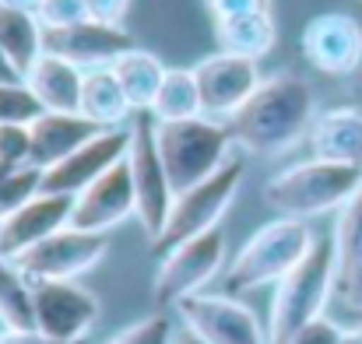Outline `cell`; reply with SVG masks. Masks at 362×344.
Here are the masks:
<instances>
[{
	"mask_svg": "<svg viewBox=\"0 0 362 344\" xmlns=\"http://www.w3.org/2000/svg\"><path fill=\"white\" fill-rule=\"evenodd\" d=\"M362 186L359 165L345 162H327V158H310L299 165H288L274 172L260 197L278 218H320L331 211H341L349 197Z\"/></svg>",
	"mask_w": 362,
	"mask_h": 344,
	"instance_id": "2",
	"label": "cell"
},
{
	"mask_svg": "<svg viewBox=\"0 0 362 344\" xmlns=\"http://www.w3.org/2000/svg\"><path fill=\"white\" fill-rule=\"evenodd\" d=\"M35 331L60 344H81L103 316V302L78 281H32Z\"/></svg>",
	"mask_w": 362,
	"mask_h": 344,
	"instance_id": "10",
	"label": "cell"
},
{
	"mask_svg": "<svg viewBox=\"0 0 362 344\" xmlns=\"http://www.w3.org/2000/svg\"><path fill=\"white\" fill-rule=\"evenodd\" d=\"M0 331H4V327H0Z\"/></svg>",
	"mask_w": 362,
	"mask_h": 344,
	"instance_id": "42",
	"label": "cell"
},
{
	"mask_svg": "<svg viewBox=\"0 0 362 344\" xmlns=\"http://www.w3.org/2000/svg\"><path fill=\"white\" fill-rule=\"evenodd\" d=\"M42 35H46V28L39 25L35 11L0 0V53L18 78H25L35 67V60L46 53Z\"/></svg>",
	"mask_w": 362,
	"mask_h": 344,
	"instance_id": "21",
	"label": "cell"
},
{
	"mask_svg": "<svg viewBox=\"0 0 362 344\" xmlns=\"http://www.w3.org/2000/svg\"><path fill=\"white\" fill-rule=\"evenodd\" d=\"M334 295L341 299V306H349V309L362 313V256L349 267V271L338 274V288H334Z\"/></svg>",
	"mask_w": 362,
	"mask_h": 344,
	"instance_id": "34",
	"label": "cell"
},
{
	"mask_svg": "<svg viewBox=\"0 0 362 344\" xmlns=\"http://www.w3.org/2000/svg\"><path fill=\"white\" fill-rule=\"evenodd\" d=\"M130 148V126H113V130H99L88 144H81L74 155H67L64 162L42 169V190L46 194H67L78 197L88 183H95L106 169H113L117 162L127 158Z\"/></svg>",
	"mask_w": 362,
	"mask_h": 344,
	"instance_id": "15",
	"label": "cell"
},
{
	"mask_svg": "<svg viewBox=\"0 0 362 344\" xmlns=\"http://www.w3.org/2000/svg\"><path fill=\"white\" fill-rule=\"evenodd\" d=\"M106 253H110V235L67 225L42 239L39 246H32L28 253H21L14 263L28 281H78L81 274L99 267Z\"/></svg>",
	"mask_w": 362,
	"mask_h": 344,
	"instance_id": "9",
	"label": "cell"
},
{
	"mask_svg": "<svg viewBox=\"0 0 362 344\" xmlns=\"http://www.w3.org/2000/svg\"><path fill=\"white\" fill-rule=\"evenodd\" d=\"M110 67H113V74H117L120 88L127 92V99H130L134 113H148V109H151V102H155V95H158V85H162V78H165V71H169V67H165L155 53H148V49H141V46L127 49V53L117 57Z\"/></svg>",
	"mask_w": 362,
	"mask_h": 344,
	"instance_id": "23",
	"label": "cell"
},
{
	"mask_svg": "<svg viewBox=\"0 0 362 344\" xmlns=\"http://www.w3.org/2000/svg\"><path fill=\"white\" fill-rule=\"evenodd\" d=\"M35 18L42 28H67L88 18L85 0H35Z\"/></svg>",
	"mask_w": 362,
	"mask_h": 344,
	"instance_id": "31",
	"label": "cell"
},
{
	"mask_svg": "<svg viewBox=\"0 0 362 344\" xmlns=\"http://www.w3.org/2000/svg\"><path fill=\"white\" fill-rule=\"evenodd\" d=\"M313 229L303 218H274L253 232L226 267V292L246 295L264 285H278L313 246Z\"/></svg>",
	"mask_w": 362,
	"mask_h": 344,
	"instance_id": "4",
	"label": "cell"
},
{
	"mask_svg": "<svg viewBox=\"0 0 362 344\" xmlns=\"http://www.w3.org/2000/svg\"><path fill=\"white\" fill-rule=\"evenodd\" d=\"M176 331L165 309H155L141 320H134L130 327H123L120 334H113L106 344H173Z\"/></svg>",
	"mask_w": 362,
	"mask_h": 344,
	"instance_id": "30",
	"label": "cell"
},
{
	"mask_svg": "<svg viewBox=\"0 0 362 344\" xmlns=\"http://www.w3.org/2000/svg\"><path fill=\"white\" fill-rule=\"evenodd\" d=\"M11 172H14V165H7V162H0V179H7Z\"/></svg>",
	"mask_w": 362,
	"mask_h": 344,
	"instance_id": "41",
	"label": "cell"
},
{
	"mask_svg": "<svg viewBox=\"0 0 362 344\" xmlns=\"http://www.w3.org/2000/svg\"><path fill=\"white\" fill-rule=\"evenodd\" d=\"M176 316L208 344H267V324L236 295L197 292L176 306Z\"/></svg>",
	"mask_w": 362,
	"mask_h": 344,
	"instance_id": "11",
	"label": "cell"
},
{
	"mask_svg": "<svg viewBox=\"0 0 362 344\" xmlns=\"http://www.w3.org/2000/svg\"><path fill=\"white\" fill-rule=\"evenodd\" d=\"M197 88H201V109L211 119H233L243 109V102L260 88V60L240 57V53H211L194 64Z\"/></svg>",
	"mask_w": 362,
	"mask_h": 344,
	"instance_id": "12",
	"label": "cell"
},
{
	"mask_svg": "<svg viewBox=\"0 0 362 344\" xmlns=\"http://www.w3.org/2000/svg\"><path fill=\"white\" fill-rule=\"evenodd\" d=\"M226 232L211 229L197 239L180 242L165 256H158V271L151 281L155 309H176L183 299L204 292L226 267Z\"/></svg>",
	"mask_w": 362,
	"mask_h": 344,
	"instance_id": "7",
	"label": "cell"
},
{
	"mask_svg": "<svg viewBox=\"0 0 362 344\" xmlns=\"http://www.w3.org/2000/svg\"><path fill=\"white\" fill-rule=\"evenodd\" d=\"M0 327L4 331H35V299L32 281L14 260L0 256Z\"/></svg>",
	"mask_w": 362,
	"mask_h": 344,
	"instance_id": "26",
	"label": "cell"
},
{
	"mask_svg": "<svg viewBox=\"0 0 362 344\" xmlns=\"http://www.w3.org/2000/svg\"><path fill=\"white\" fill-rule=\"evenodd\" d=\"M155 144L165 165V176L176 194L204 183L215 176L233 151V134L229 123L211 119V116H194V119H176V123H155Z\"/></svg>",
	"mask_w": 362,
	"mask_h": 344,
	"instance_id": "5",
	"label": "cell"
},
{
	"mask_svg": "<svg viewBox=\"0 0 362 344\" xmlns=\"http://www.w3.org/2000/svg\"><path fill=\"white\" fill-rule=\"evenodd\" d=\"M243 176H246V162H243V158H229L215 176H208L204 183H197V186L176 194L165 225L148 242V249H151L155 256H165V253L176 249L180 242L218 229L222 215L229 211V204H233L236 194H240Z\"/></svg>",
	"mask_w": 362,
	"mask_h": 344,
	"instance_id": "6",
	"label": "cell"
},
{
	"mask_svg": "<svg viewBox=\"0 0 362 344\" xmlns=\"http://www.w3.org/2000/svg\"><path fill=\"white\" fill-rule=\"evenodd\" d=\"M127 165L137 194V222L148 235V242L162 232L169 208L176 201V190L165 176L158 144H155V119L151 113H137L130 119V148H127Z\"/></svg>",
	"mask_w": 362,
	"mask_h": 344,
	"instance_id": "8",
	"label": "cell"
},
{
	"mask_svg": "<svg viewBox=\"0 0 362 344\" xmlns=\"http://www.w3.org/2000/svg\"><path fill=\"white\" fill-rule=\"evenodd\" d=\"M148 113H151L155 123H176V119L204 116V109H201V88H197L194 67H169Z\"/></svg>",
	"mask_w": 362,
	"mask_h": 344,
	"instance_id": "25",
	"label": "cell"
},
{
	"mask_svg": "<svg viewBox=\"0 0 362 344\" xmlns=\"http://www.w3.org/2000/svg\"><path fill=\"white\" fill-rule=\"evenodd\" d=\"M11 78H18L14 71H11V64L4 60V53H0V81H11Z\"/></svg>",
	"mask_w": 362,
	"mask_h": 344,
	"instance_id": "40",
	"label": "cell"
},
{
	"mask_svg": "<svg viewBox=\"0 0 362 344\" xmlns=\"http://www.w3.org/2000/svg\"><path fill=\"white\" fill-rule=\"evenodd\" d=\"M25 81L46 113H78L81 85H85V71L78 64L53 57V53H42L35 60V67L25 74Z\"/></svg>",
	"mask_w": 362,
	"mask_h": 344,
	"instance_id": "20",
	"label": "cell"
},
{
	"mask_svg": "<svg viewBox=\"0 0 362 344\" xmlns=\"http://www.w3.org/2000/svg\"><path fill=\"white\" fill-rule=\"evenodd\" d=\"M306 141H310L313 158L345 162V165L362 169V109L359 106H338V109L317 113Z\"/></svg>",
	"mask_w": 362,
	"mask_h": 344,
	"instance_id": "19",
	"label": "cell"
},
{
	"mask_svg": "<svg viewBox=\"0 0 362 344\" xmlns=\"http://www.w3.org/2000/svg\"><path fill=\"white\" fill-rule=\"evenodd\" d=\"M71 211H74V197L67 194H35L25 208H18L14 215H7L0 222V256L4 260H18L21 253H28L32 246H39L42 239H49L53 232L71 225Z\"/></svg>",
	"mask_w": 362,
	"mask_h": 344,
	"instance_id": "17",
	"label": "cell"
},
{
	"mask_svg": "<svg viewBox=\"0 0 362 344\" xmlns=\"http://www.w3.org/2000/svg\"><path fill=\"white\" fill-rule=\"evenodd\" d=\"M173 344H208V341H201V338H197L194 331H187V327H183V331H176Z\"/></svg>",
	"mask_w": 362,
	"mask_h": 344,
	"instance_id": "38",
	"label": "cell"
},
{
	"mask_svg": "<svg viewBox=\"0 0 362 344\" xmlns=\"http://www.w3.org/2000/svg\"><path fill=\"white\" fill-rule=\"evenodd\" d=\"M28 130H32V162L28 165L49 169V165L64 162L67 155H74L81 144H88L103 126L81 113H42L35 123H28Z\"/></svg>",
	"mask_w": 362,
	"mask_h": 344,
	"instance_id": "18",
	"label": "cell"
},
{
	"mask_svg": "<svg viewBox=\"0 0 362 344\" xmlns=\"http://www.w3.org/2000/svg\"><path fill=\"white\" fill-rule=\"evenodd\" d=\"M46 113L35 99V92L28 88L25 78H11L0 81V123H35L39 116Z\"/></svg>",
	"mask_w": 362,
	"mask_h": 344,
	"instance_id": "28",
	"label": "cell"
},
{
	"mask_svg": "<svg viewBox=\"0 0 362 344\" xmlns=\"http://www.w3.org/2000/svg\"><path fill=\"white\" fill-rule=\"evenodd\" d=\"M0 162L14 169L32 162V130L25 123H0Z\"/></svg>",
	"mask_w": 362,
	"mask_h": 344,
	"instance_id": "32",
	"label": "cell"
},
{
	"mask_svg": "<svg viewBox=\"0 0 362 344\" xmlns=\"http://www.w3.org/2000/svg\"><path fill=\"white\" fill-rule=\"evenodd\" d=\"M310 67L331 78H349L362 67V25L345 11H327L306 21L299 35Z\"/></svg>",
	"mask_w": 362,
	"mask_h": 344,
	"instance_id": "13",
	"label": "cell"
},
{
	"mask_svg": "<svg viewBox=\"0 0 362 344\" xmlns=\"http://www.w3.org/2000/svg\"><path fill=\"white\" fill-rule=\"evenodd\" d=\"M317 119V99L306 78L299 74H271L260 88L243 102L229 123L233 144L246 155H285L303 137H310Z\"/></svg>",
	"mask_w": 362,
	"mask_h": 344,
	"instance_id": "1",
	"label": "cell"
},
{
	"mask_svg": "<svg viewBox=\"0 0 362 344\" xmlns=\"http://www.w3.org/2000/svg\"><path fill=\"white\" fill-rule=\"evenodd\" d=\"M331 239H334V256H338V274H341L362 256V186L338 211Z\"/></svg>",
	"mask_w": 362,
	"mask_h": 344,
	"instance_id": "27",
	"label": "cell"
},
{
	"mask_svg": "<svg viewBox=\"0 0 362 344\" xmlns=\"http://www.w3.org/2000/svg\"><path fill=\"white\" fill-rule=\"evenodd\" d=\"M42 46H46V53L64 57V60L78 64L81 71H92V67H110L117 57L134 49L137 42L123 25H106V21L85 18V21L67 25V28H46Z\"/></svg>",
	"mask_w": 362,
	"mask_h": 344,
	"instance_id": "16",
	"label": "cell"
},
{
	"mask_svg": "<svg viewBox=\"0 0 362 344\" xmlns=\"http://www.w3.org/2000/svg\"><path fill=\"white\" fill-rule=\"evenodd\" d=\"M35 194H42V169L35 165H21L7 179H0V222L18 208H25Z\"/></svg>",
	"mask_w": 362,
	"mask_h": 344,
	"instance_id": "29",
	"label": "cell"
},
{
	"mask_svg": "<svg viewBox=\"0 0 362 344\" xmlns=\"http://www.w3.org/2000/svg\"><path fill=\"white\" fill-rule=\"evenodd\" d=\"M78 113L88 116L92 123H99L103 130L113 126H130L134 119V106L127 99V92L120 88L113 67H92L85 71V85H81V106Z\"/></svg>",
	"mask_w": 362,
	"mask_h": 344,
	"instance_id": "22",
	"label": "cell"
},
{
	"mask_svg": "<svg viewBox=\"0 0 362 344\" xmlns=\"http://www.w3.org/2000/svg\"><path fill=\"white\" fill-rule=\"evenodd\" d=\"M0 344H60L39 331H0Z\"/></svg>",
	"mask_w": 362,
	"mask_h": 344,
	"instance_id": "37",
	"label": "cell"
},
{
	"mask_svg": "<svg viewBox=\"0 0 362 344\" xmlns=\"http://www.w3.org/2000/svg\"><path fill=\"white\" fill-rule=\"evenodd\" d=\"M130 218H137V194H134L130 165L123 158L74 197L71 225L81 232H103L106 235Z\"/></svg>",
	"mask_w": 362,
	"mask_h": 344,
	"instance_id": "14",
	"label": "cell"
},
{
	"mask_svg": "<svg viewBox=\"0 0 362 344\" xmlns=\"http://www.w3.org/2000/svg\"><path fill=\"white\" fill-rule=\"evenodd\" d=\"M341 327L331 320V316H317V320H310L306 327H299L288 344H341Z\"/></svg>",
	"mask_w": 362,
	"mask_h": 344,
	"instance_id": "33",
	"label": "cell"
},
{
	"mask_svg": "<svg viewBox=\"0 0 362 344\" xmlns=\"http://www.w3.org/2000/svg\"><path fill=\"white\" fill-rule=\"evenodd\" d=\"M215 39H218V49H226V53H240V57L260 60V57H267L274 49L278 25H274L271 11H253V14L215 21Z\"/></svg>",
	"mask_w": 362,
	"mask_h": 344,
	"instance_id": "24",
	"label": "cell"
},
{
	"mask_svg": "<svg viewBox=\"0 0 362 344\" xmlns=\"http://www.w3.org/2000/svg\"><path fill=\"white\" fill-rule=\"evenodd\" d=\"M85 4H88V18L106 21V25H123L130 11V0H85Z\"/></svg>",
	"mask_w": 362,
	"mask_h": 344,
	"instance_id": "36",
	"label": "cell"
},
{
	"mask_svg": "<svg viewBox=\"0 0 362 344\" xmlns=\"http://www.w3.org/2000/svg\"><path fill=\"white\" fill-rule=\"evenodd\" d=\"M204 7L211 11V21H226L253 11H271V0H204Z\"/></svg>",
	"mask_w": 362,
	"mask_h": 344,
	"instance_id": "35",
	"label": "cell"
},
{
	"mask_svg": "<svg viewBox=\"0 0 362 344\" xmlns=\"http://www.w3.org/2000/svg\"><path fill=\"white\" fill-rule=\"evenodd\" d=\"M341 344H362V327H349L341 334Z\"/></svg>",
	"mask_w": 362,
	"mask_h": 344,
	"instance_id": "39",
	"label": "cell"
},
{
	"mask_svg": "<svg viewBox=\"0 0 362 344\" xmlns=\"http://www.w3.org/2000/svg\"><path fill=\"white\" fill-rule=\"evenodd\" d=\"M338 288V256L334 239L317 235L310 253L274 285L267 313V344H288V338L310 320L324 316L327 299Z\"/></svg>",
	"mask_w": 362,
	"mask_h": 344,
	"instance_id": "3",
	"label": "cell"
}]
</instances>
